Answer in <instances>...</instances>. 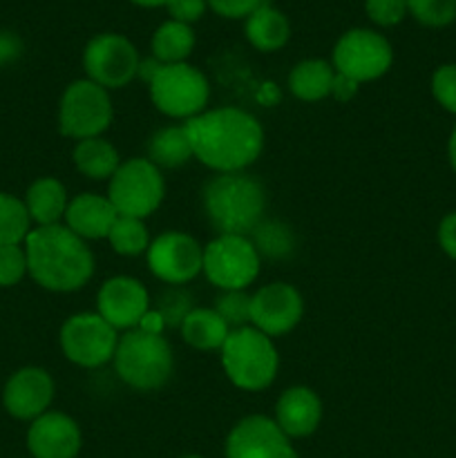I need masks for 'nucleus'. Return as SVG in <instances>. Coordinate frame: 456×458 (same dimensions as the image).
<instances>
[{"mask_svg": "<svg viewBox=\"0 0 456 458\" xmlns=\"http://www.w3.org/2000/svg\"><path fill=\"white\" fill-rule=\"evenodd\" d=\"M27 253L25 246L9 244L0 246V286H13L25 277Z\"/></svg>", "mask_w": 456, "mask_h": 458, "instance_id": "33", "label": "nucleus"}, {"mask_svg": "<svg viewBox=\"0 0 456 458\" xmlns=\"http://www.w3.org/2000/svg\"><path fill=\"white\" fill-rule=\"evenodd\" d=\"M302 295L286 282H273L250 295V325L268 338L293 331L302 320Z\"/></svg>", "mask_w": 456, "mask_h": 458, "instance_id": "14", "label": "nucleus"}, {"mask_svg": "<svg viewBox=\"0 0 456 458\" xmlns=\"http://www.w3.org/2000/svg\"><path fill=\"white\" fill-rule=\"evenodd\" d=\"M137 47L121 34H98L83 52L88 79L106 89L125 88L139 74Z\"/></svg>", "mask_w": 456, "mask_h": 458, "instance_id": "12", "label": "nucleus"}, {"mask_svg": "<svg viewBox=\"0 0 456 458\" xmlns=\"http://www.w3.org/2000/svg\"><path fill=\"white\" fill-rule=\"evenodd\" d=\"M250 244L255 246L259 258L284 259L293 253L295 235L286 224L282 222H259L250 233Z\"/></svg>", "mask_w": 456, "mask_h": 458, "instance_id": "28", "label": "nucleus"}, {"mask_svg": "<svg viewBox=\"0 0 456 458\" xmlns=\"http://www.w3.org/2000/svg\"><path fill=\"white\" fill-rule=\"evenodd\" d=\"M107 242L114 249V253L125 255V258H137V255L148 253L150 235H148V228L143 224V219L119 215L114 226L110 228Z\"/></svg>", "mask_w": 456, "mask_h": 458, "instance_id": "30", "label": "nucleus"}, {"mask_svg": "<svg viewBox=\"0 0 456 458\" xmlns=\"http://www.w3.org/2000/svg\"><path fill=\"white\" fill-rule=\"evenodd\" d=\"M21 49H22V45L16 36L9 34V31H0V65H4V63H12L13 58H18Z\"/></svg>", "mask_w": 456, "mask_h": 458, "instance_id": "39", "label": "nucleus"}, {"mask_svg": "<svg viewBox=\"0 0 456 458\" xmlns=\"http://www.w3.org/2000/svg\"><path fill=\"white\" fill-rule=\"evenodd\" d=\"M335 70L322 58H308L298 63L289 74V89L300 101H320L334 89Z\"/></svg>", "mask_w": 456, "mask_h": 458, "instance_id": "23", "label": "nucleus"}, {"mask_svg": "<svg viewBox=\"0 0 456 458\" xmlns=\"http://www.w3.org/2000/svg\"><path fill=\"white\" fill-rule=\"evenodd\" d=\"M407 12L427 27H445L456 18V0H407Z\"/></svg>", "mask_w": 456, "mask_h": 458, "instance_id": "32", "label": "nucleus"}, {"mask_svg": "<svg viewBox=\"0 0 456 458\" xmlns=\"http://www.w3.org/2000/svg\"><path fill=\"white\" fill-rule=\"evenodd\" d=\"M262 258L244 235H217L204 246V268L210 284L222 291H244L259 276Z\"/></svg>", "mask_w": 456, "mask_h": 458, "instance_id": "9", "label": "nucleus"}, {"mask_svg": "<svg viewBox=\"0 0 456 458\" xmlns=\"http://www.w3.org/2000/svg\"><path fill=\"white\" fill-rule=\"evenodd\" d=\"M215 311L231 331L244 329L250 322V295L246 291H224L217 298Z\"/></svg>", "mask_w": 456, "mask_h": 458, "instance_id": "31", "label": "nucleus"}, {"mask_svg": "<svg viewBox=\"0 0 456 458\" xmlns=\"http://www.w3.org/2000/svg\"><path fill=\"white\" fill-rule=\"evenodd\" d=\"M27 271L54 293L79 291L94 276V255L85 240L63 224L38 226L25 240Z\"/></svg>", "mask_w": 456, "mask_h": 458, "instance_id": "2", "label": "nucleus"}, {"mask_svg": "<svg viewBox=\"0 0 456 458\" xmlns=\"http://www.w3.org/2000/svg\"><path fill=\"white\" fill-rule=\"evenodd\" d=\"M67 191L58 179L54 177H40L27 188L25 206L30 213L31 222L38 226H54L65 219L67 213Z\"/></svg>", "mask_w": 456, "mask_h": 458, "instance_id": "21", "label": "nucleus"}, {"mask_svg": "<svg viewBox=\"0 0 456 458\" xmlns=\"http://www.w3.org/2000/svg\"><path fill=\"white\" fill-rule=\"evenodd\" d=\"M206 219L219 235H249L264 219L266 192L258 179L224 173L210 179L201 195Z\"/></svg>", "mask_w": 456, "mask_h": 458, "instance_id": "3", "label": "nucleus"}, {"mask_svg": "<svg viewBox=\"0 0 456 458\" xmlns=\"http://www.w3.org/2000/svg\"><path fill=\"white\" fill-rule=\"evenodd\" d=\"M31 233V217L25 201L9 192H0V246L25 244Z\"/></svg>", "mask_w": 456, "mask_h": 458, "instance_id": "29", "label": "nucleus"}, {"mask_svg": "<svg viewBox=\"0 0 456 458\" xmlns=\"http://www.w3.org/2000/svg\"><path fill=\"white\" fill-rule=\"evenodd\" d=\"M27 447L34 458H76L80 450V429L67 414L45 411L31 420Z\"/></svg>", "mask_w": 456, "mask_h": 458, "instance_id": "18", "label": "nucleus"}, {"mask_svg": "<svg viewBox=\"0 0 456 458\" xmlns=\"http://www.w3.org/2000/svg\"><path fill=\"white\" fill-rule=\"evenodd\" d=\"M183 458H201V456H195V454H190V456H183Z\"/></svg>", "mask_w": 456, "mask_h": 458, "instance_id": "44", "label": "nucleus"}, {"mask_svg": "<svg viewBox=\"0 0 456 458\" xmlns=\"http://www.w3.org/2000/svg\"><path fill=\"white\" fill-rule=\"evenodd\" d=\"M206 3L224 18H249L264 0H206Z\"/></svg>", "mask_w": 456, "mask_h": 458, "instance_id": "37", "label": "nucleus"}, {"mask_svg": "<svg viewBox=\"0 0 456 458\" xmlns=\"http://www.w3.org/2000/svg\"><path fill=\"white\" fill-rule=\"evenodd\" d=\"M148 85H150V98L156 110L173 119L188 121L206 112V106H208V79L188 63L161 65Z\"/></svg>", "mask_w": 456, "mask_h": 458, "instance_id": "6", "label": "nucleus"}, {"mask_svg": "<svg viewBox=\"0 0 456 458\" xmlns=\"http://www.w3.org/2000/svg\"><path fill=\"white\" fill-rule=\"evenodd\" d=\"M226 458H298V454L275 420L246 416L228 434Z\"/></svg>", "mask_w": 456, "mask_h": 458, "instance_id": "15", "label": "nucleus"}, {"mask_svg": "<svg viewBox=\"0 0 456 458\" xmlns=\"http://www.w3.org/2000/svg\"><path fill=\"white\" fill-rule=\"evenodd\" d=\"M228 329L226 322L217 316L215 309H190L182 320V335L190 347L199 352H213L222 349L226 343Z\"/></svg>", "mask_w": 456, "mask_h": 458, "instance_id": "24", "label": "nucleus"}, {"mask_svg": "<svg viewBox=\"0 0 456 458\" xmlns=\"http://www.w3.org/2000/svg\"><path fill=\"white\" fill-rule=\"evenodd\" d=\"M165 183L161 170L150 159L121 161L107 186V199L116 213L125 217L146 219L161 206Z\"/></svg>", "mask_w": 456, "mask_h": 458, "instance_id": "7", "label": "nucleus"}, {"mask_svg": "<svg viewBox=\"0 0 456 458\" xmlns=\"http://www.w3.org/2000/svg\"><path fill=\"white\" fill-rule=\"evenodd\" d=\"M112 123V101L106 88L89 79L74 81L63 92L58 106V128L63 137L83 139L101 137Z\"/></svg>", "mask_w": 456, "mask_h": 458, "instance_id": "8", "label": "nucleus"}, {"mask_svg": "<svg viewBox=\"0 0 456 458\" xmlns=\"http://www.w3.org/2000/svg\"><path fill=\"white\" fill-rule=\"evenodd\" d=\"M74 165L80 174L94 179V182H110L112 174L119 170L121 159L116 148L103 137L83 139L74 148Z\"/></svg>", "mask_w": 456, "mask_h": 458, "instance_id": "25", "label": "nucleus"}, {"mask_svg": "<svg viewBox=\"0 0 456 458\" xmlns=\"http://www.w3.org/2000/svg\"><path fill=\"white\" fill-rule=\"evenodd\" d=\"M116 208L112 201L103 195L83 192L70 199L65 213V226L80 240H103L110 235V228L114 226Z\"/></svg>", "mask_w": 456, "mask_h": 458, "instance_id": "20", "label": "nucleus"}, {"mask_svg": "<svg viewBox=\"0 0 456 458\" xmlns=\"http://www.w3.org/2000/svg\"><path fill=\"white\" fill-rule=\"evenodd\" d=\"M112 362L119 378L139 392L164 387L174 369L173 349L168 340L164 335L143 334L139 329L125 331L121 335Z\"/></svg>", "mask_w": 456, "mask_h": 458, "instance_id": "4", "label": "nucleus"}, {"mask_svg": "<svg viewBox=\"0 0 456 458\" xmlns=\"http://www.w3.org/2000/svg\"><path fill=\"white\" fill-rule=\"evenodd\" d=\"M438 244L452 259H456V213L443 217L441 226H438Z\"/></svg>", "mask_w": 456, "mask_h": 458, "instance_id": "38", "label": "nucleus"}, {"mask_svg": "<svg viewBox=\"0 0 456 458\" xmlns=\"http://www.w3.org/2000/svg\"><path fill=\"white\" fill-rule=\"evenodd\" d=\"M150 47L152 56L159 63H164V65H170V63H186L192 47H195V31H192L190 25L168 21L155 31Z\"/></svg>", "mask_w": 456, "mask_h": 458, "instance_id": "27", "label": "nucleus"}, {"mask_svg": "<svg viewBox=\"0 0 456 458\" xmlns=\"http://www.w3.org/2000/svg\"><path fill=\"white\" fill-rule=\"evenodd\" d=\"M54 401V380L40 367H25L7 380L3 392L4 410L21 420H36Z\"/></svg>", "mask_w": 456, "mask_h": 458, "instance_id": "17", "label": "nucleus"}, {"mask_svg": "<svg viewBox=\"0 0 456 458\" xmlns=\"http://www.w3.org/2000/svg\"><path fill=\"white\" fill-rule=\"evenodd\" d=\"M392 45L371 30H351L334 47V70L358 85L376 81L392 67Z\"/></svg>", "mask_w": 456, "mask_h": 458, "instance_id": "11", "label": "nucleus"}, {"mask_svg": "<svg viewBox=\"0 0 456 458\" xmlns=\"http://www.w3.org/2000/svg\"><path fill=\"white\" fill-rule=\"evenodd\" d=\"M208 3L206 0H165V9L170 13V21L183 22V25H192L204 16Z\"/></svg>", "mask_w": 456, "mask_h": 458, "instance_id": "36", "label": "nucleus"}, {"mask_svg": "<svg viewBox=\"0 0 456 458\" xmlns=\"http://www.w3.org/2000/svg\"><path fill=\"white\" fill-rule=\"evenodd\" d=\"M58 340L67 360L85 369H97L114 358L119 331L98 313H76L61 327Z\"/></svg>", "mask_w": 456, "mask_h": 458, "instance_id": "10", "label": "nucleus"}, {"mask_svg": "<svg viewBox=\"0 0 456 458\" xmlns=\"http://www.w3.org/2000/svg\"><path fill=\"white\" fill-rule=\"evenodd\" d=\"M146 255L152 276L168 284H186L204 268V246L182 231L161 233L150 242Z\"/></svg>", "mask_w": 456, "mask_h": 458, "instance_id": "13", "label": "nucleus"}, {"mask_svg": "<svg viewBox=\"0 0 456 458\" xmlns=\"http://www.w3.org/2000/svg\"><path fill=\"white\" fill-rule=\"evenodd\" d=\"M139 7H159V4H165V0H132Z\"/></svg>", "mask_w": 456, "mask_h": 458, "instance_id": "43", "label": "nucleus"}, {"mask_svg": "<svg viewBox=\"0 0 456 458\" xmlns=\"http://www.w3.org/2000/svg\"><path fill=\"white\" fill-rule=\"evenodd\" d=\"M222 352V367L228 380L246 392H262L275 380L280 356L266 334L244 327L228 334Z\"/></svg>", "mask_w": 456, "mask_h": 458, "instance_id": "5", "label": "nucleus"}, {"mask_svg": "<svg viewBox=\"0 0 456 458\" xmlns=\"http://www.w3.org/2000/svg\"><path fill=\"white\" fill-rule=\"evenodd\" d=\"M183 128L190 139L192 157L219 174L241 173L262 155V125L240 107L206 110L188 119Z\"/></svg>", "mask_w": 456, "mask_h": 458, "instance_id": "1", "label": "nucleus"}, {"mask_svg": "<svg viewBox=\"0 0 456 458\" xmlns=\"http://www.w3.org/2000/svg\"><path fill=\"white\" fill-rule=\"evenodd\" d=\"M450 161H452V168L456 170V128L450 137Z\"/></svg>", "mask_w": 456, "mask_h": 458, "instance_id": "42", "label": "nucleus"}, {"mask_svg": "<svg viewBox=\"0 0 456 458\" xmlns=\"http://www.w3.org/2000/svg\"><path fill=\"white\" fill-rule=\"evenodd\" d=\"M365 12L376 25L392 27L405 18L407 0H365Z\"/></svg>", "mask_w": 456, "mask_h": 458, "instance_id": "34", "label": "nucleus"}, {"mask_svg": "<svg viewBox=\"0 0 456 458\" xmlns=\"http://www.w3.org/2000/svg\"><path fill=\"white\" fill-rule=\"evenodd\" d=\"M246 38L259 52H275L284 47L291 36L289 21L282 12L271 4L262 3L249 18H246Z\"/></svg>", "mask_w": 456, "mask_h": 458, "instance_id": "22", "label": "nucleus"}, {"mask_svg": "<svg viewBox=\"0 0 456 458\" xmlns=\"http://www.w3.org/2000/svg\"><path fill=\"white\" fill-rule=\"evenodd\" d=\"M356 92H358L356 81L347 79V76H342V74H338V72H335L334 89H331V94H334L338 101H349V98L356 97Z\"/></svg>", "mask_w": 456, "mask_h": 458, "instance_id": "41", "label": "nucleus"}, {"mask_svg": "<svg viewBox=\"0 0 456 458\" xmlns=\"http://www.w3.org/2000/svg\"><path fill=\"white\" fill-rule=\"evenodd\" d=\"M432 92L447 112L456 114V65H443L434 72Z\"/></svg>", "mask_w": 456, "mask_h": 458, "instance_id": "35", "label": "nucleus"}, {"mask_svg": "<svg viewBox=\"0 0 456 458\" xmlns=\"http://www.w3.org/2000/svg\"><path fill=\"white\" fill-rule=\"evenodd\" d=\"M148 309H150V298H148L146 286L134 277H110L98 289L97 313L116 331L137 329Z\"/></svg>", "mask_w": 456, "mask_h": 458, "instance_id": "16", "label": "nucleus"}, {"mask_svg": "<svg viewBox=\"0 0 456 458\" xmlns=\"http://www.w3.org/2000/svg\"><path fill=\"white\" fill-rule=\"evenodd\" d=\"M165 327H168V325H165V318L161 316L159 309H156V311H150V309H148V313L141 318V322H139L137 329L143 331V334L164 335Z\"/></svg>", "mask_w": 456, "mask_h": 458, "instance_id": "40", "label": "nucleus"}, {"mask_svg": "<svg viewBox=\"0 0 456 458\" xmlns=\"http://www.w3.org/2000/svg\"><path fill=\"white\" fill-rule=\"evenodd\" d=\"M275 420L289 438H304L317 429L322 420V403L308 387H291L277 398Z\"/></svg>", "mask_w": 456, "mask_h": 458, "instance_id": "19", "label": "nucleus"}, {"mask_svg": "<svg viewBox=\"0 0 456 458\" xmlns=\"http://www.w3.org/2000/svg\"><path fill=\"white\" fill-rule=\"evenodd\" d=\"M148 159L156 168H182L192 159V146L183 125L156 130L148 141Z\"/></svg>", "mask_w": 456, "mask_h": 458, "instance_id": "26", "label": "nucleus"}]
</instances>
